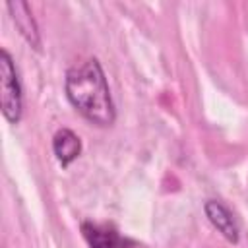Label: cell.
I'll list each match as a JSON object with an SVG mask.
<instances>
[{
	"instance_id": "6da1fadb",
	"label": "cell",
	"mask_w": 248,
	"mask_h": 248,
	"mask_svg": "<svg viewBox=\"0 0 248 248\" xmlns=\"http://www.w3.org/2000/svg\"><path fill=\"white\" fill-rule=\"evenodd\" d=\"M64 89L72 107L85 120L101 128L114 124L116 108L107 76L97 58H87L78 66H72L66 72Z\"/></svg>"
},
{
	"instance_id": "7a4b0ae2",
	"label": "cell",
	"mask_w": 248,
	"mask_h": 248,
	"mask_svg": "<svg viewBox=\"0 0 248 248\" xmlns=\"http://www.w3.org/2000/svg\"><path fill=\"white\" fill-rule=\"evenodd\" d=\"M0 107L2 114L10 124H17L23 112L21 83L12 54L2 48L0 52Z\"/></svg>"
},
{
	"instance_id": "3957f363",
	"label": "cell",
	"mask_w": 248,
	"mask_h": 248,
	"mask_svg": "<svg viewBox=\"0 0 248 248\" xmlns=\"http://www.w3.org/2000/svg\"><path fill=\"white\" fill-rule=\"evenodd\" d=\"M6 8L17 27V31L27 41V45H31L35 50H39L41 48V33H39V25L33 17L31 8L21 0H12L6 4Z\"/></svg>"
},
{
	"instance_id": "277c9868",
	"label": "cell",
	"mask_w": 248,
	"mask_h": 248,
	"mask_svg": "<svg viewBox=\"0 0 248 248\" xmlns=\"http://www.w3.org/2000/svg\"><path fill=\"white\" fill-rule=\"evenodd\" d=\"M81 232L89 248H122L126 240L120 236V232L107 223H81Z\"/></svg>"
},
{
	"instance_id": "5b68a950",
	"label": "cell",
	"mask_w": 248,
	"mask_h": 248,
	"mask_svg": "<svg viewBox=\"0 0 248 248\" xmlns=\"http://www.w3.org/2000/svg\"><path fill=\"white\" fill-rule=\"evenodd\" d=\"M203 211L209 219V223L232 244L238 242V225L234 221V215L231 213V209L227 205H223L217 200H207L203 203Z\"/></svg>"
},
{
	"instance_id": "8992f818",
	"label": "cell",
	"mask_w": 248,
	"mask_h": 248,
	"mask_svg": "<svg viewBox=\"0 0 248 248\" xmlns=\"http://www.w3.org/2000/svg\"><path fill=\"white\" fill-rule=\"evenodd\" d=\"M52 151L62 167H68L81 153V140L70 128H60L52 138Z\"/></svg>"
}]
</instances>
